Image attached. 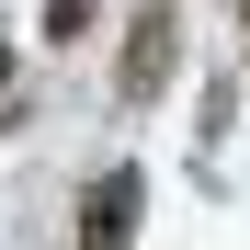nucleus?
Masks as SVG:
<instances>
[{
    "label": "nucleus",
    "mask_w": 250,
    "mask_h": 250,
    "mask_svg": "<svg viewBox=\"0 0 250 250\" xmlns=\"http://www.w3.org/2000/svg\"><path fill=\"white\" fill-rule=\"evenodd\" d=\"M171 68H182V0H137V23H125V80H114V91L125 103H159Z\"/></svg>",
    "instance_id": "obj_1"
},
{
    "label": "nucleus",
    "mask_w": 250,
    "mask_h": 250,
    "mask_svg": "<svg viewBox=\"0 0 250 250\" xmlns=\"http://www.w3.org/2000/svg\"><path fill=\"white\" fill-rule=\"evenodd\" d=\"M137 205H148V171H137V159L91 171V193H80V239H91V250H114L125 228H137Z\"/></svg>",
    "instance_id": "obj_2"
},
{
    "label": "nucleus",
    "mask_w": 250,
    "mask_h": 250,
    "mask_svg": "<svg viewBox=\"0 0 250 250\" xmlns=\"http://www.w3.org/2000/svg\"><path fill=\"white\" fill-rule=\"evenodd\" d=\"M91 34V0H46V46H80Z\"/></svg>",
    "instance_id": "obj_3"
},
{
    "label": "nucleus",
    "mask_w": 250,
    "mask_h": 250,
    "mask_svg": "<svg viewBox=\"0 0 250 250\" xmlns=\"http://www.w3.org/2000/svg\"><path fill=\"white\" fill-rule=\"evenodd\" d=\"M0 91H12V46H0Z\"/></svg>",
    "instance_id": "obj_4"
}]
</instances>
